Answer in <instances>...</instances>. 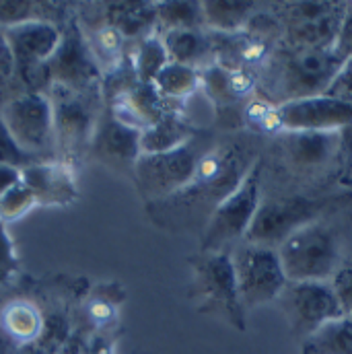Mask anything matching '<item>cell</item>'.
I'll list each match as a JSON object with an SVG mask.
<instances>
[{"mask_svg":"<svg viewBox=\"0 0 352 354\" xmlns=\"http://www.w3.org/2000/svg\"><path fill=\"white\" fill-rule=\"evenodd\" d=\"M159 35L165 44V50H167L172 62L192 66L196 71H202V68L214 64L212 39H210L208 29H204V27L176 29V31H165Z\"/></svg>","mask_w":352,"mask_h":354,"instance_id":"obj_23","label":"cell"},{"mask_svg":"<svg viewBox=\"0 0 352 354\" xmlns=\"http://www.w3.org/2000/svg\"><path fill=\"white\" fill-rule=\"evenodd\" d=\"M194 136H196V130L192 128V124L172 109L157 124L140 132V153L142 155L167 153V151L183 147Z\"/></svg>","mask_w":352,"mask_h":354,"instance_id":"obj_25","label":"cell"},{"mask_svg":"<svg viewBox=\"0 0 352 354\" xmlns=\"http://www.w3.org/2000/svg\"><path fill=\"white\" fill-rule=\"evenodd\" d=\"M278 301L293 332L303 340L328 322L344 317L332 282H288Z\"/></svg>","mask_w":352,"mask_h":354,"instance_id":"obj_11","label":"cell"},{"mask_svg":"<svg viewBox=\"0 0 352 354\" xmlns=\"http://www.w3.org/2000/svg\"><path fill=\"white\" fill-rule=\"evenodd\" d=\"M349 4H338L332 12L303 23H290L282 29L284 50H332L338 37Z\"/></svg>","mask_w":352,"mask_h":354,"instance_id":"obj_18","label":"cell"},{"mask_svg":"<svg viewBox=\"0 0 352 354\" xmlns=\"http://www.w3.org/2000/svg\"><path fill=\"white\" fill-rule=\"evenodd\" d=\"M256 87L254 75L248 68H225L210 64L200 71V88L216 105H235Z\"/></svg>","mask_w":352,"mask_h":354,"instance_id":"obj_22","label":"cell"},{"mask_svg":"<svg viewBox=\"0 0 352 354\" xmlns=\"http://www.w3.org/2000/svg\"><path fill=\"white\" fill-rule=\"evenodd\" d=\"M0 118L17 145L39 159H58L52 103L46 93L21 91L0 103Z\"/></svg>","mask_w":352,"mask_h":354,"instance_id":"obj_6","label":"cell"},{"mask_svg":"<svg viewBox=\"0 0 352 354\" xmlns=\"http://www.w3.org/2000/svg\"><path fill=\"white\" fill-rule=\"evenodd\" d=\"M338 4L334 2H295L282 8V21L284 25L290 23H303V21H313L319 19L328 12H332Z\"/></svg>","mask_w":352,"mask_h":354,"instance_id":"obj_35","label":"cell"},{"mask_svg":"<svg viewBox=\"0 0 352 354\" xmlns=\"http://www.w3.org/2000/svg\"><path fill=\"white\" fill-rule=\"evenodd\" d=\"M0 354H19V346L0 328Z\"/></svg>","mask_w":352,"mask_h":354,"instance_id":"obj_40","label":"cell"},{"mask_svg":"<svg viewBox=\"0 0 352 354\" xmlns=\"http://www.w3.org/2000/svg\"><path fill=\"white\" fill-rule=\"evenodd\" d=\"M153 85L165 101H183L200 88V71L185 64L169 62L159 73Z\"/></svg>","mask_w":352,"mask_h":354,"instance_id":"obj_29","label":"cell"},{"mask_svg":"<svg viewBox=\"0 0 352 354\" xmlns=\"http://www.w3.org/2000/svg\"><path fill=\"white\" fill-rule=\"evenodd\" d=\"M140 155V130L122 124L105 107L97 122L89 157H93L97 163L105 165L111 171L132 177Z\"/></svg>","mask_w":352,"mask_h":354,"instance_id":"obj_14","label":"cell"},{"mask_svg":"<svg viewBox=\"0 0 352 354\" xmlns=\"http://www.w3.org/2000/svg\"><path fill=\"white\" fill-rule=\"evenodd\" d=\"M328 204L330 198H305V196L262 200L246 241L276 250L295 231L319 221V214L328 208Z\"/></svg>","mask_w":352,"mask_h":354,"instance_id":"obj_10","label":"cell"},{"mask_svg":"<svg viewBox=\"0 0 352 354\" xmlns=\"http://www.w3.org/2000/svg\"><path fill=\"white\" fill-rule=\"evenodd\" d=\"M332 286L344 309V315L352 317V268H340L332 278Z\"/></svg>","mask_w":352,"mask_h":354,"instance_id":"obj_37","label":"cell"},{"mask_svg":"<svg viewBox=\"0 0 352 354\" xmlns=\"http://www.w3.org/2000/svg\"><path fill=\"white\" fill-rule=\"evenodd\" d=\"M46 95L52 103L56 155L77 169V165L89 157L97 122L105 111L101 85L85 91L50 87Z\"/></svg>","mask_w":352,"mask_h":354,"instance_id":"obj_1","label":"cell"},{"mask_svg":"<svg viewBox=\"0 0 352 354\" xmlns=\"http://www.w3.org/2000/svg\"><path fill=\"white\" fill-rule=\"evenodd\" d=\"M85 354H113V338L111 334H91L87 340Z\"/></svg>","mask_w":352,"mask_h":354,"instance_id":"obj_38","label":"cell"},{"mask_svg":"<svg viewBox=\"0 0 352 354\" xmlns=\"http://www.w3.org/2000/svg\"><path fill=\"white\" fill-rule=\"evenodd\" d=\"M39 161H46V159H39L35 155H29L25 153L17 140L12 138V134L8 132V128L4 126L2 118H0V165H6V167H15L19 171H23L25 167L33 165V163H39ZM50 161V159H48Z\"/></svg>","mask_w":352,"mask_h":354,"instance_id":"obj_33","label":"cell"},{"mask_svg":"<svg viewBox=\"0 0 352 354\" xmlns=\"http://www.w3.org/2000/svg\"><path fill=\"white\" fill-rule=\"evenodd\" d=\"M206 153L208 151L196 134L192 140L174 151L159 155H140L132 179L142 200H147L149 204H159L189 187Z\"/></svg>","mask_w":352,"mask_h":354,"instance_id":"obj_5","label":"cell"},{"mask_svg":"<svg viewBox=\"0 0 352 354\" xmlns=\"http://www.w3.org/2000/svg\"><path fill=\"white\" fill-rule=\"evenodd\" d=\"M105 107L115 120L140 132L157 124L165 113L172 111L169 101H165L159 95L155 85H145V83H136L130 91L115 97Z\"/></svg>","mask_w":352,"mask_h":354,"instance_id":"obj_17","label":"cell"},{"mask_svg":"<svg viewBox=\"0 0 352 354\" xmlns=\"http://www.w3.org/2000/svg\"><path fill=\"white\" fill-rule=\"evenodd\" d=\"M0 292H2V286H0ZM0 307H2V303H0Z\"/></svg>","mask_w":352,"mask_h":354,"instance_id":"obj_41","label":"cell"},{"mask_svg":"<svg viewBox=\"0 0 352 354\" xmlns=\"http://www.w3.org/2000/svg\"><path fill=\"white\" fill-rule=\"evenodd\" d=\"M130 60H132L138 81L145 85H153L155 79L159 77V73L172 62L159 33L136 41L134 50L130 52Z\"/></svg>","mask_w":352,"mask_h":354,"instance_id":"obj_28","label":"cell"},{"mask_svg":"<svg viewBox=\"0 0 352 354\" xmlns=\"http://www.w3.org/2000/svg\"><path fill=\"white\" fill-rule=\"evenodd\" d=\"M231 258L235 266L239 299L246 311L258 309L270 301H278L288 284V278L274 248L246 243L231 254Z\"/></svg>","mask_w":352,"mask_h":354,"instance_id":"obj_8","label":"cell"},{"mask_svg":"<svg viewBox=\"0 0 352 354\" xmlns=\"http://www.w3.org/2000/svg\"><path fill=\"white\" fill-rule=\"evenodd\" d=\"M301 354H352V317L328 322L303 340Z\"/></svg>","mask_w":352,"mask_h":354,"instance_id":"obj_27","label":"cell"},{"mask_svg":"<svg viewBox=\"0 0 352 354\" xmlns=\"http://www.w3.org/2000/svg\"><path fill=\"white\" fill-rule=\"evenodd\" d=\"M105 23L115 27L126 41H140L157 33L155 2H107L101 4Z\"/></svg>","mask_w":352,"mask_h":354,"instance_id":"obj_21","label":"cell"},{"mask_svg":"<svg viewBox=\"0 0 352 354\" xmlns=\"http://www.w3.org/2000/svg\"><path fill=\"white\" fill-rule=\"evenodd\" d=\"M21 91H25V88L19 81L17 64H15L8 39L4 35V29H0V103Z\"/></svg>","mask_w":352,"mask_h":354,"instance_id":"obj_32","label":"cell"},{"mask_svg":"<svg viewBox=\"0 0 352 354\" xmlns=\"http://www.w3.org/2000/svg\"><path fill=\"white\" fill-rule=\"evenodd\" d=\"M44 309L27 297L8 299L0 307V328L19 346L27 348L35 344L44 332Z\"/></svg>","mask_w":352,"mask_h":354,"instance_id":"obj_19","label":"cell"},{"mask_svg":"<svg viewBox=\"0 0 352 354\" xmlns=\"http://www.w3.org/2000/svg\"><path fill=\"white\" fill-rule=\"evenodd\" d=\"M21 181V171L15 169V167H6V165H0V200L2 196Z\"/></svg>","mask_w":352,"mask_h":354,"instance_id":"obj_39","label":"cell"},{"mask_svg":"<svg viewBox=\"0 0 352 354\" xmlns=\"http://www.w3.org/2000/svg\"><path fill=\"white\" fill-rule=\"evenodd\" d=\"M157 33L204 27L202 2H155Z\"/></svg>","mask_w":352,"mask_h":354,"instance_id":"obj_30","label":"cell"},{"mask_svg":"<svg viewBox=\"0 0 352 354\" xmlns=\"http://www.w3.org/2000/svg\"><path fill=\"white\" fill-rule=\"evenodd\" d=\"M19 256L15 252V243L8 235V227L0 223V286H8L15 282L19 274Z\"/></svg>","mask_w":352,"mask_h":354,"instance_id":"obj_34","label":"cell"},{"mask_svg":"<svg viewBox=\"0 0 352 354\" xmlns=\"http://www.w3.org/2000/svg\"><path fill=\"white\" fill-rule=\"evenodd\" d=\"M262 159H256L237 187L229 192L219 204H214V210L210 212L204 229L202 254L225 252L229 243L248 237L262 204Z\"/></svg>","mask_w":352,"mask_h":354,"instance_id":"obj_3","label":"cell"},{"mask_svg":"<svg viewBox=\"0 0 352 354\" xmlns=\"http://www.w3.org/2000/svg\"><path fill=\"white\" fill-rule=\"evenodd\" d=\"M282 151L286 161L299 171H317L326 167L340 149V132H282Z\"/></svg>","mask_w":352,"mask_h":354,"instance_id":"obj_16","label":"cell"},{"mask_svg":"<svg viewBox=\"0 0 352 354\" xmlns=\"http://www.w3.org/2000/svg\"><path fill=\"white\" fill-rule=\"evenodd\" d=\"M97 12H99V19L97 21H87V19H79L81 23V29L85 33V39H87L89 50L101 71V75H107L111 71H115L128 56V41L124 39V35L111 27L109 23H105L103 15H101V6H97Z\"/></svg>","mask_w":352,"mask_h":354,"instance_id":"obj_20","label":"cell"},{"mask_svg":"<svg viewBox=\"0 0 352 354\" xmlns=\"http://www.w3.org/2000/svg\"><path fill=\"white\" fill-rule=\"evenodd\" d=\"M258 12L252 2H202L204 29L214 33H239Z\"/></svg>","mask_w":352,"mask_h":354,"instance_id":"obj_26","label":"cell"},{"mask_svg":"<svg viewBox=\"0 0 352 354\" xmlns=\"http://www.w3.org/2000/svg\"><path fill=\"white\" fill-rule=\"evenodd\" d=\"M60 46L41 68V93H48L50 87L85 91L101 85L103 75L89 50L85 33L77 19V6L60 25Z\"/></svg>","mask_w":352,"mask_h":354,"instance_id":"obj_7","label":"cell"},{"mask_svg":"<svg viewBox=\"0 0 352 354\" xmlns=\"http://www.w3.org/2000/svg\"><path fill=\"white\" fill-rule=\"evenodd\" d=\"M21 181L39 206H68L79 198L77 169L60 159L39 161L21 171Z\"/></svg>","mask_w":352,"mask_h":354,"instance_id":"obj_15","label":"cell"},{"mask_svg":"<svg viewBox=\"0 0 352 354\" xmlns=\"http://www.w3.org/2000/svg\"><path fill=\"white\" fill-rule=\"evenodd\" d=\"M332 50H334V54H336L344 64L352 58V4L346 6V12H344L342 25H340L338 37H336Z\"/></svg>","mask_w":352,"mask_h":354,"instance_id":"obj_36","label":"cell"},{"mask_svg":"<svg viewBox=\"0 0 352 354\" xmlns=\"http://www.w3.org/2000/svg\"><path fill=\"white\" fill-rule=\"evenodd\" d=\"M124 288L118 282H101L85 297L81 311L91 334H107L118 324V309L124 303Z\"/></svg>","mask_w":352,"mask_h":354,"instance_id":"obj_24","label":"cell"},{"mask_svg":"<svg viewBox=\"0 0 352 354\" xmlns=\"http://www.w3.org/2000/svg\"><path fill=\"white\" fill-rule=\"evenodd\" d=\"M344 66L334 50H284L270 68L274 105L324 95Z\"/></svg>","mask_w":352,"mask_h":354,"instance_id":"obj_4","label":"cell"},{"mask_svg":"<svg viewBox=\"0 0 352 354\" xmlns=\"http://www.w3.org/2000/svg\"><path fill=\"white\" fill-rule=\"evenodd\" d=\"M35 206H39V204H37L33 192L23 181H19L0 200V223H4L8 227L10 223L27 216Z\"/></svg>","mask_w":352,"mask_h":354,"instance_id":"obj_31","label":"cell"},{"mask_svg":"<svg viewBox=\"0 0 352 354\" xmlns=\"http://www.w3.org/2000/svg\"><path fill=\"white\" fill-rule=\"evenodd\" d=\"M352 126V105L330 97L315 95L272 105L270 128L282 132H342Z\"/></svg>","mask_w":352,"mask_h":354,"instance_id":"obj_12","label":"cell"},{"mask_svg":"<svg viewBox=\"0 0 352 354\" xmlns=\"http://www.w3.org/2000/svg\"><path fill=\"white\" fill-rule=\"evenodd\" d=\"M4 35L8 39L23 88L41 93V68L60 46V25L33 21L12 29H4Z\"/></svg>","mask_w":352,"mask_h":354,"instance_id":"obj_13","label":"cell"},{"mask_svg":"<svg viewBox=\"0 0 352 354\" xmlns=\"http://www.w3.org/2000/svg\"><path fill=\"white\" fill-rule=\"evenodd\" d=\"M276 252L288 282H332L340 270L338 237L322 221L295 231Z\"/></svg>","mask_w":352,"mask_h":354,"instance_id":"obj_2","label":"cell"},{"mask_svg":"<svg viewBox=\"0 0 352 354\" xmlns=\"http://www.w3.org/2000/svg\"><path fill=\"white\" fill-rule=\"evenodd\" d=\"M194 280L204 311H212L227 319L233 328L246 330V309L237 290L235 266L229 252L202 254L194 262Z\"/></svg>","mask_w":352,"mask_h":354,"instance_id":"obj_9","label":"cell"}]
</instances>
